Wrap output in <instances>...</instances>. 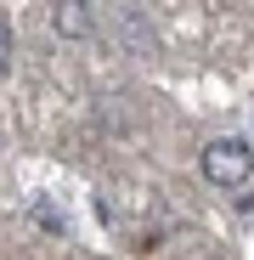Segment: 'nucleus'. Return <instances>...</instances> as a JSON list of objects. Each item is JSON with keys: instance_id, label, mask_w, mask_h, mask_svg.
<instances>
[{"instance_id": "nucleus-1", "label": "nucleus", "mask_w": 254, "mask_h": 260, "mask_svg": "<svg viewBox=\"0 0 254 260\" xmlns=\"http://www.w3.org/2000/svg\"><path fill=\"white\" fill-rule=\"evenodd\" d=\"M248 170H254V147L237 142V136H221V142L203 147V176L215 181V187H243Z\"/></svg>"}, {"instance_id": "nucleus-3", "label": "nucleus", "mask_w": 254, "mask_h": 260, "mask_svg": "<svg viewBox=\"0 0 254 260\" xmlns=\"http://www.w3.org/2000/svg\"><path fill=\"white\" fill-rule=\"evenodd\" d=\"M6 62H12V28L0 23V74H6Z\"/></svg>"}, {"instance_id": "nucleus-2", "label": "nucleus", "mask_w": 254, "mask_h": 260, "mask_svg": "<svg viewBox=\"0 0 254 260\" xmlns=\"http://www.w3.org/2000/svg\"><path fill=\"white\" fill-rule=\"evenodd\" d=\"M51 28L62 40H85L91 34V6L85 0H51Z\"/></svg>"}]
</instances>
